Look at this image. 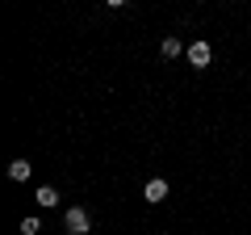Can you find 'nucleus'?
Listing matches in <instances>:
<instances>
[{
	"mask_svg": "<svg viewBox=\"0 0 251 235\" xmlns=\"http://www.w3.org/2000/svg\"><path fill=\"white\" fill-rule=\"evenodd\" d=\"M63 227H67L72 235H88L92 218H88V210H84V206H72V210H67V218H63Z\"/></svg>",
	"mask_w": 251,
	"mask_h": 235,
	"instance_id": "nucleus-1",
	"label": "nucleus"
},
{
	"mask_svg": "<svg viewBox=\"0 0 251 235\" xmlns=\"http://www.w3.org/2000/svg\"><path fill=\"white\" fill-rule=\"evenodd\" d=\"M209 59H214L209 42H193V46H188V63H193V67H209Z\"/></svg>",
	"mask_w": 251,
	"mask_h": 235,
	"instance_id": "nucleus-2",
	"label": "nucleus"
},
{
	"mask_svg": "<svg viewBox=\"0 0 251 235\" xmlns=\"http://www.w3.org/2000/svg\"><path fill=\"white\" fill-rule=\"evenodd\" d=\"M143 198H147V202H163V198H168V181H163V176H155V181H147Z\"/></svg>",
	"mask_w": 251,
	"mask_h": 235,
	"instance_id": "nucleus-3",
	"label": "nucleus"
},
{
	"mask_svg": "<svg viewBox=\"0 0 251 235\" xmlns=\"http://www.w3.org/2000/svg\"><path fill=\"white\" fill-rule=\"evenodd\" d=\"M29 172H34V168H29V160H13L9 164V181H29Z\"/></svg>",
	"mask_w": 251,
	"mask_h": 235,
	"instance_id": "nucleus-4",
	"label": "nucleus"
},
{
	"mask_svg": "<svg viewBox=\"0 0 251 235\" xmlns=\"http://www.w3.org/2000/svg\"><path fill=\"white\" fill-rule=\"evenodd\" d=\"M38 206H46V210H50V206H59V193H54L50 185H42V189H38Z\"/></svg>",
	"mask_w": 251,
	"mask_h": 235,
	"instance_id": "nucleus-5",
	"label": "nucleus"
},
{
	"mask_svg": "<svg viewBox=\"0 0 251 235\" xmlns=\"http://www.w3.org/2000/svg\"><path fill=\"white\" fill-rule=\"evenodd\" d=\"M159 51H163V59H176V55L184 51V46H180V38H172V34H168V38H163V46H159Z\"/></svg>",
	"mask_w": 251,
	"mask_h": 235,
	"instance_id": "nucleus-6",
	"label": "nucleus"
},
{
	"mask_svg": "<svg viewBox=\"0 0 251 235\" xmlns=\"http://www.w3.org/2000/svg\"><path fill=\"white\" fill-rule=\"evenodd\" d=\"M38 231H42V223H38L34 214H29V218H21V235H38Z\"/></svg>",
	"mask_w": 251,
	"mask_h": 235,
	"instance_id": "nucleus-7",
	"label": "nucleus"
},
{
	"mask_svg": "<svg viewBox=\"0 0 251 235\" xmlns=\"http://www.w3.org/2000/svg\"><path fill=\"white\" fill-rule=\"evenodd\" d=\"M105 4H109V9H122V4H126V0H105Z\"/></svg>",
	"mask_w": 251,
	"mask_h": 235,
	"instance_id": "nucleus-8",
	"label": "nucleus"
}]
</instances>
